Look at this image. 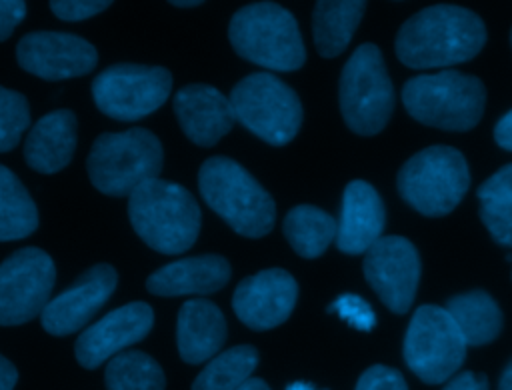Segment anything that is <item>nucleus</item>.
<instances>
[{"instance_id": "obj_30", "label": "nucleus", "mask_w": 512, "mask_h": 390, "mask_svg": "<svg viewBox=\"0 0 512 390\" xmlns=\"http://www.w3.org/2000/svg\"><path fill=\"white\" fill-rule=\"evenodd\" d=\"M480 202V218L492 238L512 248V198H486Z\"/></svg>"}, {"instance_id": "obj_6", "label": "nucleus", "mask_w": 512, "mask_h": 390, "mask_svg": "<svg viewBox=\"0 0 512 390\" xmlns=\"http://www.w3.org/2000/svg\"><path fill=\"white\" fill-rule=\"evenodd\" d=\"M402 102L412 118L444 130H470L484 112V84L458 70L420 74L402 88Z\"/></svg>"}, {"instance_id": "obj_34", "label": "nucleus", "mask_w": 512, "mask_h": 390, "mask_svg": "<svg viewBox=\"0 0 512 390\" xmlns=\"http://www.w3.org/2000/svg\"><path fill=\"white\" fill-rule=\"evenodd\" d=\"M478 198H512V164L502 166L496 174L484 180L478 188Z\"/></svg>"}, {"instance_id": "obj_10", "label": "nucleus", "mask_w": 512, "mask_h": 390, "mask_svg": "<svg viewBox=\"0 0 512 390\" xmlns=\"http://www.w3.org/2000/svg\"><path fill=\"white\" fill-rule=\"evenodd\" d=\"M466 340L446 308L424 304L416 308L406 336L404 360L426 384L450 380L466 358Z\"/></svg>"}, {"instance_id": "obj_43", "label": "nucleus", "mask_w": 512, "mask_h": 390, "mask_svg": "<svg viewBox=\"0 0 512 390\" xmlns=\"http://www.w3.org/2000/svg\"><path fill=\"white\" fill-rule=\"evenodd\" d=\"M510 44H512V32H510Z\"/></svg>"}, {"instance_id": "obj_26", "label": "nucleus", "mask_w": 512, "mask_h": 390, "mask_svg": "<svg viewBox=\"0 0 512 390\" xmlns=\"http://www.w3.org/2000/svg\"><path fill=\"white\" fill-rule=\"evenodd\" d=\"M38 228V210L20 178L0 164V242L20 240Z\"/></svg>"}, {"instance_id": "obj_13", "label": "nucleus", "mask_w": 512, "mask_h": 390, "mask_svg": "<svg viewBox=\"0 0 512 390\" xmlns=\"http://www.w3.org/2000/svg\"><path fill=\"white\" fill-rule=\"evenodd\" d=\"M364 276L394 314H406L420 278L418 250L404 236H382L364 256Z\"/></svg>"}, {"instance_id": "obj_35", "label": "nucleus", "mask_w": 512, "mask_h": 390, "mask_svg": "<svg viewBox=\"0 0 512 390\" xmlns=\"http://www.w3.org/2000/svg\"><path fill=\"white\" fill-rule=\"evenodd\" d=\"M26 4L20 0H0V42L6 40L14 28L24 20Z\"/></svg>"}, {"instance_id": "obj_5", "label": "nucleus", "mask_w": 512, "mask_h": 390, "mask_svg": "<svg viewBox=\"0 0 512 390\" xmlns=\"http://www.w3.org/2000/svg\"><path fill=\"white\" fill-rule=\"evenodd\" d=\"M164 162L160 140L146 128L100 134L86 168L94 188L108 196H130L138 186L158 178Z\"/></svg>"}, {"instance_id": "obj_17", "label": "nucleus", "mask_w": 512, "mask_h": 390, "mask_svg": "<svg viewBox=\"0 0 512 390\" xmlns=\"http://www.w3.org/2000/svg\"><path fill=\"white\" fill-rule=\"evenodd\" d=\"M154 312L146 302H130L88 326L74 344L80 366L94 370L152 330Z\"/></svg>"}, {"instance_id": "obj_4", "label": "nucleus", "mask_w": 512, "mask_h": 390, "mask_svg": "<svg viewBox=\"0 0 512 390\" xmlns=\"http://www.w3.org/2000/svg\"><path fill=\"white\" fill-rule=\"evenodd\" d=\"M228 38L238 56L268 70H298L306 60L296 18L274 2L240 8L230 20Z\"/></svg>"}, {"instance_id": "obj_22", "label": "nucleus", "mask_w": 512, "mask_h": 390, "mask_svg": "<svg viewBox=\"0 0 512 390\" xmlns=\"http://www.w3.org/2000/svg\"><path fill=\"white\" fill-rule=\"evenodd\" d=\"M76 148V116L70 110L44 114L24 142L26 164L40 174H54L68 166Z\"/></svg>"}, {"instance_id": "obj_16", "label": "nucleus", "mask_w": 512, "mask_h": 390, "mask_svg": "<svg viewBox=\"0 0 512 390\" xmlns=\"http://www.w3.org/2000/svg\"><path fill=\"white\" fill-rule=\"evenodd\" d=\"M118 274L110 264H96L76 278L62 294L52 298L40 314L42 328L52 336H68L88 324V320L114 294Z\"/></svg>"}, {"instance_id": "obj_27", "label": "nucleus", "mask_w": 512, "mask_h": 390, "mask_svg": "<svg viewBox=\"0 0 512 390\" xmlns=\"http://www.w3.org/2000/svg\"><path fill=\"white\" fill-rule=\"evenodd\" d=\"M258 364V352L250 344H240L216 354L192 382V390H238L250 380Z\"/></svg>"}, {"instance_id": "obj_23", "label": "nucleus", "mask_w": 512, "mask_h": 390, "mask_svg": "<svg viewBox=\"0 0 512 390\" xmlns=\"http://www.w3.org/2000/svg\"><path fill=\"white\" fill-rule=\"evenodd\" d=\"M444 308L470 346L488 344L502 330V312L496 300L484 290L456 294L446 302Z\"/></svg>"}, {"instance_id": "obj_38", "label": "nucleus", "mask_w": 512, "mask_h": 390, "mask_svg": "<svg viewBox=\"0 0 512 390\" xmlns=\"http://www.w3.org/2000/svg\"><path fill=\"white\" fill-rule=\"evenodd\" d=\"M18 372L14 364L0 354V390H12L16 386Z\"/></svg>"}, {"instance_id": "obj_24", "label": "nucleus", "mask_w": 512, "mask_h": 390, "mask_svg": "<svg viewBox=\"0 0 512 390\" xmlns=\"http://www.w3.org/2000/svg\"><path fill=\"white\" fill-rule=\"evenodd\" d=\"M362 14L364 2L358 0L316 2L312 14V32L318 54L324 58H334L342 54L354 30L358 28Z\"/></svg>"}, {"instance_id": "obj_15", "label": "nucleus", "mask_w": 512, "mask_h": 390, "mask_svg": "<svg viewBox=\"0 0 512 390\" xmlns=\"http://www.w3.org/2000/svg\"><path fill=\"white\" fill-rule=\"evenodd\" d=\"M298 300L294 276L282 268H268L244 278L232 296L234 314L256 332L280 326L288 320Z\"/></svg>"}, {"instance_id": "obj_20", "label": "nucleus", "mask_w": 512, "mask_h": 390, "mask_svg": "<svg viewBox=\"0 0 512 390\" xmlns=\"http://www.w3.org/2000/svg\"><path fill=\"white\" fill-rule=\"evenodd\" d=\"M230 274L232 268L224 256L202 254L158 268L148 276L146 288L156 296L212 294L228 284Z\"/></svg>"}, {"instance_id": "obj_19", "label": "nucleus", "mask_w": 512, "mask_h": 390, "mask_svg": "<svg viewBox=\"0 0 512 390\" xmlns=\"http://www.w3.org/2000/svg\"><path fill=\"white\" fill-rule=\"evenodd\" d=\"M386 222L380 194L364 180H352L342 196L336 246L344 254L368 252L380 238Z\"/></svg>"}, {"instance_id": "obj_3", "label": "nucleus", "mask_w": 512, "mask_h": 390, "mask_svg": "<svg viewBox=\"0 0 512 390\" xmlns=\"http://www.w3.org/2000/svg\"><path fill=\"white\" fill-rule=\"evenodd\" d=\"M204 202L240 236L262 238L274 228L276 204L258 180L228 156L204 160L198 172Z\"/></svg>"}, {"instance_id": "obj_14", "label": "nucleus", "mask_w": 512, "mask_h": 390, "mask_svg": "<svg viewBox=\"0 0 512 390\" xmlns=\"http://www.w3.org/2000/svg\"><path fill=\"white\" fill-rule=\"evenodd\" d=\"M16 60L22 70L38 78L64 80L94 70L98 52L88 40L76 34L38 30L20 38Z\"/></svg>"}, {"instance_id": "obj_12", "label": "nucleus", "mask_w": 512, "mask_h": 390, "mask_svg": "<svg viewBox=\"0 0 512 390\" xmlns=\"http://www.w3.org/2000/svg\"><path fill=\"white\" fill-rule=\"evenodd\" d=\"M56 266L48 252L26 246L0 264V326L30 322L50 302Z\"/></svg>"}, {"instance_id": "obj_42", "label": "nucleus", "mask_w": 512, "mask_h": 390, "mask_svg": "<svg viewBox=\"0 0 512 390\" xmlns=\"http://www.w3.org/2000/svg\"><path fill=\"white\" fill-rule=\"evenodd\" d=\"M286 390H314V388L310 384H304V382H294Z\"/></svg>"}, {"instance_id": "obj_21", "label": "nucleus", "mask_w": 512, "mask_h": 390, "mask_svg": "<svg viewBox=\"0 0 512 390\" xmlns=\"http://www.w3.org/2000/svg\"><path fill=\"white\" fill-rule=\"evenodd\" d=\"M176 342L186 364L212 360L226 342V320L210 300H186L178 312Z\"/></svg>"}, {"instance_id": "obj_29", "label": "nucleus", "mask_w": 512, "mask_h": 390, "mask_svg": "<svg viewBox=\"0 0 512 390\" xmlns=\"http://www.w3.org/2000/svg\"><path fill=\"white\" fill-rule=\"evenodd\" d=\"M30 126V108L24 94L0 86V152L12 150Z\"/></svg>"}, {"instance_id": "obj_9", "label": "nucleus", "mask_w": 512, "mask_h": 390, "mask_svg": "<svg viewBox=\"0 0 512 390\" xmlns=\"http://www.w3.org/2000/svg\"><path fill=\"white\" fill-rule=\"evenodd\" d=\"M234 118L272 146L288 144L300 130L302 104L298 94L268 72L242 78L230 94Z\"/></svg>"}, {"instance_id": "obj_37", "label": "nucleus", "mask_w": 512, "mask_h": 390, "mask_svg": "<svg viewBox=\"0 0 512 390\" xmlns=\"http://www.w3.org/2000/svg\"><path fill=\"white\" fill-rule=\"evenodd\" d=\"M494 140L500 148L512 150V108L498 120L494 128Z\"/></svg>"}, {"instance_id": "obj_41", "label": "nucleus", "mask_w": 512, "mask_h": 390, "mask_svg": "<svg viewBox=\"0 0 512 390\" xmlns=\"http://www.w3.org/2000/svg\"><path fill=\"white\" fill-rule=\"evenodd\" d=\"M172 6H178V8H194V6H200L202 2L200 0H174L170 2Z\"/></svg>"}, {"instance_id": "obj_7", "label": "nucleus", "mask_w": 512, "mask_h": 390, "mask_svg": "<svg viewBox=\"0 0 512 390\" xmlns=\"http://www.w3.org/2000/svg\"><path fill=\"white\" fill-rule=\"evenodd\" d=\"M470 186L464 156L450 146H430L404 162L398 172L400 196L424 216L452 212Z\"/></svg>"}, {"instance_id": "obj_32", "label": "nucleus", "mask_w": 512, "mask_h": 390, "mask_svg": "<svg viewBox=\"0 0 512 390\" xmlns=\"http://www.w3.org/2000/svg\"><path fill=\"white\" fill-rule=\"evenodd\" d=\"M356 390H408L404 376L390 366L374 364L362 372Z\"/></svg>"}, {"instance_id": "obj_25", "label": "nucleus", "mask_w": 512, "mask_h": 390, "mask_svg": "<svg viewBox=\"0 0 512 390\" xmlns=\"http://www.w3.org/2000/svg\"><path fill=\"white\" fill-rule=\"evenodd\" d=\"M282 230L296 254L304 258H316L324 254V250L336 238L338 222L322 208L300 204L286 214Z\"/></svg>"}, {"instance_id": "obj_33", "label": "nucleus", "mask_w": 512, "mask_h": 390, "mask_svg": "<svg viewBox=\"0 0 512 390\" xmlns=\"http://www.w3.org/2000/svg\"><path fill=\"white\" fill-rule=\"evenodd\" d=\"M110 6L108 0H54L50 2V10L56 18L66 22L86 20L104 12Z\"/></svg>"}, {"instance_id": "obj_28", "label": "nucleus", "mask_w": 512, "mask_h": 390, "mask_svg": "<svg viewBox=\"0 0 512 390\" xmlns=\"http://www.w3.org/2000/svg\"><path fill=\"white\" fill-rule=\"evenodd\" d=\"M106 390H164L166 378L160 364L140 350L116 354L104 372Z\"/></svg>"}, {"instance_id": "obj_39", "label": "nucleus", "mask_w": 512, "mask_h": 390, "mask_svg": "<svg viewBox=\"0 0 512 390\" xmlns=\"http://www.w3.org/2000/svg\"><path fill=\"white\" fill-rule=\"evenodd\" d=\"M498 390H512V360L506 364V368L500 374Z\"/></svg>"}, {"instance_id": "obj_18", "label": "nucleus", "mask_w": 512, "mask_h": 390, "mask_svg": "<svg viewBox=\"0 0 512 390\" xmlns=\"http://www.w3.org/2000/svg\"><path fill=\"white\" fill-rule=\"evenodd\" d=\"M172 106L182 132L198 146H214L236 122L230 98L208 84L182 86Z\"/></svg>"}, {"instance_id": "obj_1", "label": "nucleus", "mask_w": 512, "mask_h": 390, "mask_svg": "<svg viewBox=\"0 0 512 390\" xmlns=\"http://www.w3.org/2000/svg\"><path fill=\"white\" fill-rule=\"evenodd\" d=\"M486 42L480 16L438 4L410 16L396 36V56L408 68H444L474 58Z\"/></svg>"}, {"instance_id": "obj_36", "label": "nucleus", "mask_w": 512, "mask_h": 390, "mask_svg": "<svg viewBox=\"0 0 512 390\" xmlns=\"http://www.w3.org/2000/svg\"><path fill=\"white\" fill-rule=\"evenodd\" d=\"M442 390H488V378L476 372H460Z\"/></svg>"}, {"instance_id": "obj_31", "label": "nucleus", "mask_w": 512, "mask_h": 390, "mask_svg": "<svg viewBox=\"0 0 512 390\" xmlns=\"http://www.w3.org/2000/svg\"><path fill=\"white\" fill-rule=\"evenodd\" d=\"M328 312H336L342 320H346L352 328L370 332L376 324V314L372 306L358 294H342L330 306Z\"/></svg>"}, {"instance_id": "obj_40", "label": "nucleus", "mask_w": 512, "mask_h": 390, "mask_svg": "<svg viewBox=\"0 0 512 390\" xmlns=\"http://www.w3.org/2000/svg\"><path fill=\"white\" fill-rule=\"evenodd\" d=\"M238 390H270V386L260 378H250L246 384H242Z\"/></svg>"}, {"instance_id": "obj_8", "label": "nucleus", "mask_w": 512, "mask_h": 390, "mask_svg": "<svg viewBox=\"0 0 512 390\" xmlns=\"http://www.w3.org/2000/svg\"><path fill=\"white\" fill-rule=\"evenodd\" d=\"M340 112L350 130L378 134L392 116L394 88L376 44H360L340 74Z\"/></svg>"}, {"instance_id": "obj_2", "label": "nucleus", "mask_w": 512, "mask_h": 390, "mask_svg": "<svg viewBox=\"0 0 512 390\" xmlns=\"http://www.w3.org/2000/svg\"><path fill=\"white\" fill-rule=\"evenodd\" d=\"M128 216L136 234L160 254H180L198 238L202 214L196 198L180 184L148 180L128 200Z\"/></svg>"}, {"instance_id": "obj_11", "label": "nucleus", "mask_w": 512, "mask_h": 390, "mask_svg": "<svg viewBox=\"0 0 512 390\" xmlns=\"http://www.w3.org/2000/svg\"><path fill=\"white\" fill-rule=\"evenodd\" d=\"M172 90V74L162 66L114 64L92 82L98 110L114 120L136 122L158 110Z\"/></svg>"}]
</instances>
